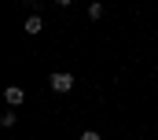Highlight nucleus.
<instances>
[{
	"mask_svg": "<svg viewBox=\"0 0 158 140\" xmlns=\"http://www.w3.org/2000/svg\"><path fill=\"white\" fill-rule=\"evenodd\" d=\"M81 140H103V137H99L96 129H85V133H81Z\"/></svg>",
	"mask_w": 158,
	"mask_h": 140,
	"instance_id": "4",
	"label": "nucleus"
},
{
	"mask_svg": "<svg viewBox=\"0 0 158 140\" xmlns=\"http://www.w3.org/2000/svg\"><path fill=\"white\" fill-rule=\"evenodd\" d=\"M55 4H63V7H66V4H74V0H55Z\"/></svg>",
	"mask_w": 158,
	"mask_h": 140,
	"instance_id": "5",
	"label": "nucleus"
},
{
	"mask_svg": "<svg viewBox=\"0 0 158 140\" xmlns=\"http://www.w3.org/2000/svg\"><path fill=\"white\" fill-rule=\"evenodd\" d=\"M4 100H7V103H11V107H19V103H22V100H26V92H22L19 85H7V92H4Z\"/></svg>",
	"mask_w": 158,
	"mask_h": 140,
	"instance_id": "2",
	"label": "nucleus"
},
{
	"mask_svg": "<svg viewBox=\"0 0 158 140\" xmlns=\"http://www.w3.org/2000/svg\"><path fill=\"white\" fill-rule=\"evenodd\" d=\"M48 81H52V89H55V92H70V89H74V74H66V70L52 74Z\"/></svg>",
	"mask_w": 158,
	"mask_h": 140,
	"instance_id": "1",
	"label": "nucleus"
},
{
	"mask_svg": "<svg viewBox=\"0 0 158 140\" xmlns=\"http://www.w3.org/2000/svg\"><path fill=\"white\" fill-rule=\"evenodd\" d=\"M40 30H44V19L40 15H30L26 19V33H40Z\"/></svg>",
	"mask_w": 158,
	"mask_h": 140,
	"instance_id": "3",
	"label": "nucleus"
}]
</instances>
